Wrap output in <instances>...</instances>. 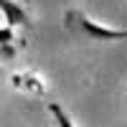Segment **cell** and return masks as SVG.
<instances>
[{
    "instance_id": "cell-3",
    "label": "cell",
    "mask_w": 127,
    "mask_h": 127,
    "mask_svg": "<svg viewBox=\"0 0 127 127\" xmlns=\"http://www.w3.org/2000/svg\"><path fill=\"white\" fill-rule=\"evenodd\" d=\"M10 84H13L15 89H23V92H31V94H38V97H43V94H46V84L41 81V76H38V74H33V71L13 74V76H10Z\"/></svg>"
},
{
    "instance_id": "cell-5",
    "label": "cell",
    "mask_w": 127,
    "mask_h": 127,
    "mask_svg": "<svg viewBox=\"0 0 127 127\" xmlns=\"http://www.w3.org/2000/svg\"><path fill=\"white\" fill-rule=\"evenodd\" d=\"M13 28H10V26H3V28H0V48H3V46H10V43H13Z\"/></svg>"
},
{
    "instance_id": "cell-4",
    "label": "cell",
    "mask_w": 127,
    "mask_h": 127,
    "mask_svg": "<svg viewBox=\"0 0 127 127\" xmlns=\"http://www.w3.org/2000/svg\"><path fill=\"white\" fill-rule=\"evenodd\" d=\"M48 112L54 114V122H56L59 127H74L71 117H69L66 112H64V107H61V104H56V102H48Z\"/></svg>"
},
{
    "instance_id": "cell-1",
    "label": "cell",
    "mask_w": 127,
    "mask_h": 127,
    "mask_svg": "<svg viewBox=\"0 0 127 127\" xmlns=\"http://www.w3.org/2000/svg\"><path fill=\"white\" fill-rule=\"evenodd\" d=\"M64 26L69 33L87 38V41H122L127 38V28H112V26H99L97 20H92L84 10L69 8L64 13Z\"/></svg>"
},
{
    "instance_id": "cell-2",
    "label": "cell",
    "mask_w": 127,
    "mask_h": 127,
    "mask_svg": "<svg viewBox=\"0 0 127 127\" xmlns=\"http://www.w3.org/2000/svg\"><path fill=\"white\" fill-rule=\"evenodd\" d=\"M0 10H3V15H5V20H8L10 28H13V26L31 28V15H28L26 5H20L18 0H0Z\"/></svg>"
}]
</instances>
